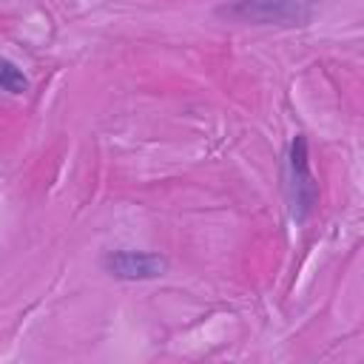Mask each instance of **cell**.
Wrapping results in <instances>:
<instances>
[{
    "label": "cell",
    "mask_w": 364,
    "mask_h": 364,
    "mask_svg": "<svg viewBox=\"0 0 364 364\" xmlns=\"http://www.w3.org/2000/svg\"><path fill=\"white\" fill-rule=\"evenodd\" d=\"M0 91L14 94V97H20V94L28 91V77H26V71H23L14 60H9V57H0Z\"/></svg>",
    "instance_id": "4"
},
{
    "label": "cell",
    "mask_w": 364,
    "mask_h": 364,
    "mask_svg": "<svg viewBox=\"0 0 364 364\" xmlns=\"http://www.w3.org/2000/svg\"><path fill=\"white\" fill-rule=\"evenodd\" d=\"M321 0H228L216 6V17L242 26H279L299 28L313 23Z\"/></svg>",
    "instance_id": "1"
},
{
    "label": "cell",
    "mask_w": 364,
    "mask_h": 364,
    "mask_svg": "<svg viewBox=\"0 0 364 364\" xmlns=\"http://www.w3.org/2000/svg\"><path fill=\"white\" fill-rule=\"evenodd\" d=\"M287 205H290V216L301 225L316 202H318V182L310 171V154H307V139L304 134H296L290 142V154H287Z\"/></svg>",
    "instance_id": "2"
},
{
    "label": "cell",
    "mask_w": 364,
    "mask_h": 364,
    "mask_svg": "<svg viewBox=\"0 0 364 364\" xmlns=\"http://www.w3.org/2000/svg\"><path fill=\"white\" fill-rule=\"evenodd\" d=\"M102 270L119 282H151L168 270V262L151 250H108L102 256Z\"/></svg>",
    "instance_id": "3"
}]
</instances>
